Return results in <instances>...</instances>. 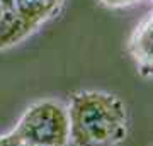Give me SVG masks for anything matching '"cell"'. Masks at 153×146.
Returning <instances> with one entry per match:
<instances>
[{"label": "cell", "mask_w": 153, "mask_h": 146, "mask_svg": "<svg viewBox=\"0 0 153 146\" xmlns=\"http://www.w3.org/2000/svg\"><path fill=\"white\" fill-rule=\"evenodd\" d=\"M70 143L75 146H119L129 133L124 100L105 90H78L66 105Z\"/></svg>", "instance_id": "1"}, {"label": "cell", "mask_w": 153, "mask_h": 146, "mask_svg": "<svg viewBox=\"0 0 153 146\" xmlns=\"http://www.w3.org/2000/svg\"><path fill=\"white\" fill-rule=\"evenodd\" d=\"M12 131L26 146H68L70 121L66 105L53 99L38 100L22 112Z\"/></svg>", "instance_id": "2"}, {"label": "cell", "mask_w": 153, "mask_h": 146, "mask_svg": "<svg viewBox=\"0 0 153 146\" xmlns=\"http://www.w3.org/2000/svg\"><path fill=\"white\" fill-rule=\"evenodd\" d=\"M128 53L136 65L138 73L153 78V12L136 26L128 41Z\"/></svg>", "instance_id": "3"}, {"label": "cell", "mask_w": 153, "mask_h": 146, "mask_svg": "<svg viewBox=\"0 0 153 146\" xmlns=\"http://www.w3.org/2000/svg\"><path fill=\"white\" fill-rule=\"evenodd\" d=\"M66 0H9V9L36 31L55 19Z\"/></svg>", "instance_id": "4"}, {"label": "cell", "mask_w": 153, "mask_h": 146, "mask_svg": "<svg viewBox=\"0 0 153 146\" xmlns=\"http://www.w3.org/2000/svg\"><path fill=\"white\" fill-rule=\"evenodd\" d=\"M36 29L21 19L9 7L0 14V51L10 49L33 36Z\"/></svg>", "instance_id": "5"}, {"label": "cell", "mask_w": 153, "mask_h": 146, "mask_svg": "<svg viewBox=\"0 0 153 146\" xmlns=\"http://www.w3.org/2000/svg\"><path fill=\"white\" fill-rule=\"evenodd\" d=\"M0 146H24V143L14 134V131H10L7 134L0 136Z\"/></svg>", "instance_id": "6"}, {"label": "cell", "mask_w": 153, "mask_h": 146, "mask_svg": "<svg viewBox=\"0 0 153 146\" xmlns=\"http://www.w3.org/2000/svg\"><path fill=\"white\" fill-rule=\"evenodd\" d=\"M9 7V0H0V14Z\"/></svg>", "instance_id": "7"}, {"label": "cell", "mask_w": 153, "mask_h": 146, "mask_svg": "<svg viewBox=\"0 0 153 146\" xmlns=\"http://www.w3.org/2000/svg\"><path fill=\"white\" fill-rule=\"evenodd\" d=\"M24 146H26V145H24Z\"/></svg>", "instance_id": "8"}, {"label": "cell", "mask_w": 153, "mask_h": 146, "mask_svg": "<svg viewBox=\"0 0 153 146\" xmlns=\"http://www.w3.org/2000/svg\"><path fill=\"white\" fill-rule=\"evenodd\" d=\"M152 2H153V0H152Z\"/></svg>", "instance_id": "9"}]
</instances>
